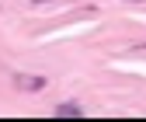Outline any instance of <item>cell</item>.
<instances>
[{"mask_svg":"<svg viewBox=\"0 0 146 122\" xmlns=\"http://www.w3.org/2000/svg\"><path fill=\"white\" fill-rule=\"evenodd\" d=\"M17 87H21V91H42L45 77H17Z\"/></svg>","mask_w":146,"mask_h":122,"instance_id":"6da1fadb","label":"cell"},{"mask_svg":"<svg viewBox=\"0 0 146 122\" xmlns=\"http://www.w3.org/2000/svg\"><path fill=\"white\" fill-rule=\"evenodd\" d=\"M52 115H56V119H77V115H84V108H80V105H56Z\"/></svg>","mask_w":146,"mask_h":122,"instance_id":"7a4b0ae2","label":"cell"},{"mask_svg":"<svg viewBox=\"0 0 146 122\" xmlns=\"http://www.w3.org/2000/svg\"><path fill=\"white\" fill-rule=\"evenodd\" d=\"M31 4H49V0H31Z\"/></svg>","mask_w":146,"mask_h":122,"instance_id":"3957f363","label":"cell"}]
</instances>
